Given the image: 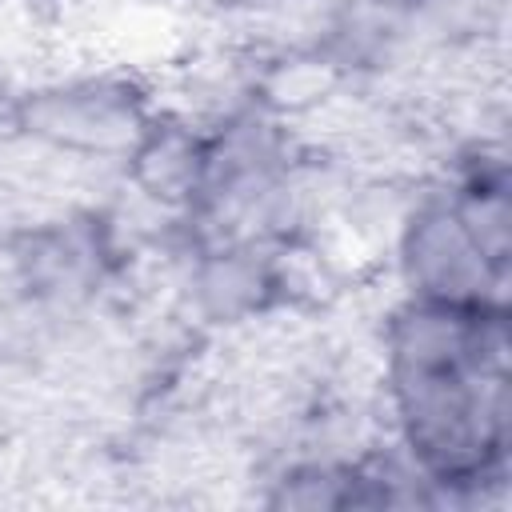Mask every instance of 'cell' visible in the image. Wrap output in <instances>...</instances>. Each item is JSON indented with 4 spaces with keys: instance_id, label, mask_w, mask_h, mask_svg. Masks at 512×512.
<instances>
[{
    "instance_id": "obj_1",
    "label": "cell",
    "mask_w": 512,
    "mask_h": 512,
    "mask_svg": "<svg viewBox=\"0 0 512 512\" xmlns=\"http://www.w3.org/2000/svg\"><path fill=\"white\" fill-rule=\"evenodd\" d=\"M384 436L428 480L432 508L508 496V304L400 296L368 332Z\"/></svg>"
},
{
    "instance_id": "obj_2",
    "label": "cell",
    "mask_w": 512,
    "mask_h": 512,
    "mask_svg": "<svg viewBox=\"0 0 512 512\" xmlns=\"http://www.w3.org/2000/svg\"><path fill=\"white\" fill-rule=\"evenodd\" d=\"M160 112V84L128 64H76L20 80L8 96L4 132L92 176L120 164Z\"/></svg>"
},
{
    "instance_id": "obj_3",
    "label": "cell",
    "mask_w": 512,
    "mask_h": 512,
    "mask_svg": "<svg viewBox=\"0 0 512 512\" xmlns=\"http://www.w3.org/2000/svg\"><path fill=\"white\" fill-rule=\"evenodd\" d=\"M384 276L392 292L420 300L456 304H508L512 264H500L464 224L452 192L440 176L424 172L396 216L392 240L384 248Z\"/></svg>"
}]
</instances>
